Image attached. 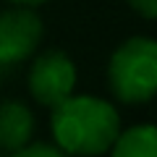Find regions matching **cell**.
Returning <instances> with one entry per match:
<instances>
[{
    "instance_id": "cell-1",
    "label": "cell",
    "mask_w": 157,
    "mask_h": 157,
    "mask_svg": "<svg viewBox=\"0 0 157 157\" xmlns=\"http://www.w3.org/2000/svg\"><path fill=\"white\" fill-rule=\"evenodd\" d=\"M50 110L52 144L68 157L105 155L121 131L115 105L94 94H71Z\"/></svg>"
},
{
    "instance_id": "cell-2",
    "label": "cell",
    "mask_w": 157,
    "mask_h": 157,
    "mask_svg": "<svg viewBox=\"0 0 157 157\" xmlns=\"http://www.w3.org/2000/svg\"><path fill=\"white\" fill-rule=\"evenodd\" d=\"M107 89L123 105H144L157 92V42L128 37L107 60Z\"/></svg>"
},
{
    "instance_id": "cell-3",
    "label": "cell",
    "mask_w": 157,
    "mask_h": 157,
    "mask_svg": "<svg viewBox=\"0 0 157 157\" xmlns=\"http://www.w3.org/2000/svg\"><path fill=\"white\" fill-rule=\"evenodd\" d=\"M78 81L76 63L63 50H45L37 55L26 73V89L32 100L42 107H55L73 94Z\"/></svg>"
},
{
    "instance_id": "cell-4",
    "label": "cell",
    "mask_w": 157,
    "mask_h": 157,
    "mask_svg": "<svg viewBox=\"0 0 157 157\" xmlns=\"http://www.w3.org/2000/svg\"><path fill=\"white\" fill-rule=\"evenodd\" d=\"M45 37V24L37 8L13 6L0 11V68L26 63Z\"/></svg>"
},
{
    "instance_id": "cell-5",
    "label": "cell",
    "mask_w": 157,
    "mask_h": 157,
    "mask_svg": "<svg viewBox=\"0 0 157 157\" xmlns=\"http://www.w3.org/2000/svg\"><path fill=\"white\" fill-rule=\"evenodd\" d=\"M34 121L32 110L21 100H3L0 102V152L13 155L21 147H26L34 136Z\"/></svg>"
},
{
    "instance_id": "cell-6",
    "label": "cell",
    "mask_w": 157,
    "mask_h": 157,
    "mask_svg": "<svg viewBox=\"0 0 157 157\" xmlns=\"http://www.w3.org/2000/svg\"><path fill=\"white\" fill-rule=\"evenodd\" d=\"M110 157H157V134L152 123H136L121 128L110 144Z\"/></svg>"
},
{
    "instance_id": "cell-7",
    "label": "cell",
    "mask_w": 157,
    "mask_h": 157,
    "mask_svg": "<svg viewBox=\"0 0 157 157\" xmlns=\"http://www.w3.org/2000/svg\"><path fill=\"white\" fill-rule=\"evenodd\" d=\"M11 157H68L63 149H58L55 144H45V141H29L26 147H21L18 152H13Z\"/></svg>"
},
{
    "instance_id": "cell-8",
    "label": "cell",
    "mask_w": 157,
    "mask_h": 157,
    "mask_svg": "<svg viewBox=\"0 0 157 157\" xmlns=\"http://www.w3.org/2000/svg\"><path fill=\"white\" fill-rule=\"evenodd\" d=\"M128 3L131 11H136L141 18H147V21H152V18L157 16V0H126Z\"/></svg>"
},
{
    "instance_id": "cell-9",
    "label": "cell",
    "mask_w": 157,
    "mask_h": 157,
    "mask_svg": "<svg viewBox=\"0 0 157 157\" xmlns=\"http://www.w3.org/2000/svg\"><path fill=\"white\" fill-rule=\"evenodd\" d=\"M11 3H16V6H29V8H37V6H42V3H47V0H11Z\"/></svg>"
}]
</instances>
